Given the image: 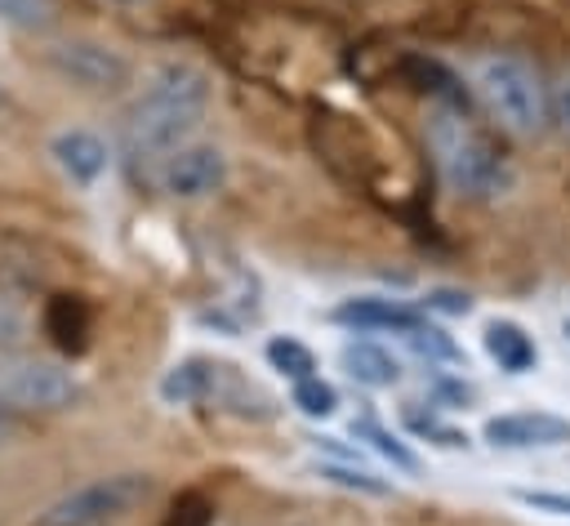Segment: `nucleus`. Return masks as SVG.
Instances as JSON below:
<instances>
[{"label": "nucleus", "instance_id": "obj_1", "mask_svg": "<svg viewBox=\"0 0 570 526\" xmlns=\"http://www.w3.org/2000/svg\"><path fill=\"white\" fill-rule=\"evenodd\" d=\"M209 103H214V76L200 62H187V58L156 62L125 116L129 156L156 165L169 152H178L183 143H191V134L209 116Z\"/></svg>", "mask_w": 570, "mask_h": 526}, {"label": "nucleus", "instance_id": "obj_2", "mask_svg": "<svg viewBox=\"0 0 570 526\" xmlns=\"http://www.w3.org/2000/svg\"><path fill=\"white\" fill-rule=\"evenodd\" d=\"M423 138L441 183L463 201H494L512 187V165L494 147V138L468 116L463 103H432L423 120Z\"/></svg>", "mask_w": 570, "mask_h": 526}, {"label": "nucleus", "instance_id": "obj_3", "mask_svg": "<svg viewBox=\"0 0 570 526\" xmlns=\"http://www.w3.org/2000/svg\"><path fill=\"white\" fill-rule=\"evenodd\" d=\"M481 111L512 138H539L548 129V80L521 53H485L468 71Z\"/></svg>", "mask_w": 570, "mask_h": 526}, {"label": "nucleus", "instance_id": "obj_4", "mask_svg": "<svg viewBox=\"0 0 570 526\" xmlns=\"http://www.w3.org/2000/svg\"><path fill=\"white\" fill-rule=\"evenodd\" d=\"M151 495V477L147 473H111V477H94L67 495H58L31 526H111L120 517H129L138 504H147Z\"/></svg>", "mask_w": 570, "mask_h": 526}, {"label": "nucleus", "instance_id": "obj_5", "mask_svg": "<svg viewBox=\"0 0 570 526\" xmlns=\"http://www.w3.org/2000/svg\"><path fill=\"white\" fill-rule=\"evenodd\" d=\"M80 397V379L58 366V361H9L0 366V401L18 415V410H67Z\"/></svg>", "mask_w": 570, "mask_h": 526}, {"label": "nucleus", "instance_id": "obj_6", "mask_svg": "<svg viewBox=\"0 0 570 526\" xmlns=\"http://www.w3.org/2000/svg\"><path fill=\"white\" fill-rule=\"evenodd\" d=\"M49 67H53L62 80H71V85H80V89H94V94L125 89L129 76H134L129 58H125L120 49L102 45V40H62V45H53V49H49Z\"/></svg>", "mask_w": 570, "mask_h": 526}, {"label": "nucleus", "instance_id": "obj_7", "mask_svg": "<svg viewBox=\"0 0 570 526\" xmlns=\"http://www.w3.org/2000/svg\"><path fill=\"white\" fill-rule=\"evenodd\" d=\"M156 183L165 196H178V201L214 196L227 183V156L214 143H183L178 152L156 160Z\"/></svg>", "mask_w": 570, "mask_h": 526}, {"label": "nucleus", "instance_id": "obj_8", "mask_svg": "<svg viewBox=\"0 0 570 526\" xmlns=\"http://www.w3.org/2000/svg\"><path fill=\"white\" fill-rule=\"evenodd\" d=\"M49 156H53L58 174H62L67 183H76V187H94V183L107 174V165H111L107 138H102L98 129H85V125L58 129V134L49 138Z\"/></svg>", "mask_w": 570, "mask_h": 526}, {"label": "nucleus", "instance_id": "obj_9", "mask_svg": "<svg viewBox=\"0 0 570 526\" xmlns=\"http://www.w3.org/2000/svg\"><path fill=\"white\" fill-rule=\"evenodd\" d=\"M485 441L490 446H508V450H525V446H561L570 441V419H557L548 410H512V415H494L485 423Z\"/></svg>", "mask_w": 570, "mask_h": 526}, {"label": "nucleus", "instance_id": "obj_10", "mask_svg": "<svg viewBox=\"0 0 570 526\" xmlns=\"http://www.w3.org/2000/svg\"><path fill=\"white\" fill-rule=\"evenodd\" d=\"M334 321L356 325V330H396V334H410V330L423 325V316L410 303H401V299H374V294L338 303L334 308Z\"/></svg>", "mask_w": 570, "mask_h": 526}, {"label": "nucleus", "instance_id": "obj_11", "mask_svg": "<svg viewBox=\"0 0 570 526\" xmlns=\"http://www.w3.org/2000/svg\"><path fill=\"white\" fill-rule=\"evenodd\" d=\"M343 366H347V374H352L356 383H365V388H392V383L401 379V361L392 357V348L370 343V339L347 343V348H343Z\"/></svg>", "mask_w": 570, "mask_h": 526}, {"label": "nucleus", "instance_id": "obj_12", "mask_svg": "<svg viewBox=\"0 0 570 526\" xmlns=\"http://www.w3.org/2000/svg\"><path fill=\"white\" fill-rule=\"evenodd\" d=\"M485 352L499 361V370L508 374H525L534 361H539V348L534 339L517 325V321H490L485 325Z\"/></svg>", "mask_w": 570, "mask_h": 526}, {"label": "nucleus", "instance_id": "obj_13", "mask_svg": "<svg viewBox=\"0 0 570 526\" xmlns=\"http://www.w3.org/2000/svg\"><path fill=\"white\" fill-rule=\"evenodd\" d=\"M352 432H356L361 441H370V446H374L383 459H392L396 468H405V473H414V468H419V459L410 455V446H401V441H396V437H392V432H387L379 419L361 415V419H352Z\"/></svg>", "mask_w": 570, "mask_h": 526}, {"label": "nucleus", "instance_id": "obj_14", "mask_svg": "<svg viewBox=\"0 0 570 526\" xmlns=\"http://www.w3.org/2000/svg\"><path fill=\"white\" fill-rule=\"evenodd\" d=\"M267 361H272V370H281L285 379H307V374H316V357H312V348L307 343H298V339H272L267 343Z\"/></svg>", "mask_w": 570, "mask_h": 526}, {"label": "nucleus", "instance_id": "obj_15", "mask_svg": "<svg viewBox=\"0 0 570 526\" xmlns=\"http://www.w3.org/2000/svg\"><path fill=\"white\" fill-rule=\"evenodd\" d=\"M53 18H58L53 0H0V22L18 31H45Z\"/></svg>", "mask_w": 570, "mask_h": 526}, {"label": "nucleus", "instance_id": "obj_16", "mask_svg": "<svg viewBox=\"0 0 570 526\" xmlns=\"http://www.w3.org/2000/svg\"><path fill=\"white\" fill-rule=\"evenodd\" d=\"M49 334L62 348H80L85 343V308L76 299H53V308H49Z\"/></svg>", "mask_w": 570, "mask_h": 526}, {"label": "nucleus", "instance_id": "obj_17", "mask_svg": "<svg viewBox=\"0 0 570 526\" xmlns=\"http://www.w3.org/2000/svg\"><path fill=\"white\" fill-rule=\"evenodd\" d=\"M294 406H298L307 419H325V415L338 410V392H334L321 374H307V379L294 383Z\"/></svg>", "mask_w": 570, "mask_h": 526}, {"label": "nucleus", "instance_id": "obj_18", "mask_svg": "<svg viewBox=\"0 0 570 526\" xmlns=\"http://www.w3.org/2000/svg\"><path fill=\"white\" fill-rule=\"evenodd\" d=\"M316 477H325L334 486H347V490H361V495H387V481L365 473V468H356V464H321Z\"/></svg>", "mask_w": 570, "mask_h": 526}, {"label": "nucleus", "instance_id": "obj_19", "mask_svg": "<svg viewBox=\"0 0 570 526\" xmlns=\"http://www.w3.org/2000/svg\"><path fill=\"white\" fill-rule=\"evenodd\" d=\"M548 125L570 138V67H561L552 80H548Z\"/></svg>", "mask_w": 570, "mask_h": 526}, {"label": "nucleus", "instance_id": "obj_20", "mask_svg": "<svg viewBox=\"0 0 570 526\" xmlns=\"http://www.w3.org/2000/svg\"><path fill=\"white\" fill-rule=\"evenodd\" d=\"M405 423H410V432H414V437H432V441H436V446H445V450L468 446V437H463L459 428L441 423L436 415H419V410H410V415H405Z\"/></svg>", "mask_w": 570, "mask_h": 526}, {"label": "nucleus", "instance_id": "obj_21", "mask_svg": "<svg viewBox=\"0 0 570 526\" xmlns=\"http://www.w3.org/2000/svg\"><path fill=\"white\" fill-rule=\"evenodd\" d=\"M521 499H525V504H534V508H552V513L570 517V499H566V495H548V490H521Z\"/></svg>", "mask_w": 570, "mask_h": 526}, {"label": "nucleus", "instance_id": "obj_22", "mask_svg": "<svg viewBox=\"0 0 570 526\" xmlns=\"http://www.w3.org/2000/svg\"><path fill=\"white\" fill-rule=\"evenodd\" d=\"M428 308H441V312H468L472 303H468V294H454V290H436V294L428 299Z\"/></svg>", "mask_w": 570, "mask_h": 526}, {"label": "nucleus", "instance_id": "obj_23", "mask_svg": "<svg viewBox=\"0 0 570 526\" xmlns=\"http://www.w3.org/2000/svg\"><path fill=\"white\" fill-rule=\"evenodd\" d=\"M169 526H205V504H196V499H191V504H187Z\"/></svg>", "mask_w": 570, "mask_h": 526}, {"label": "nucleus", "instance_id": "obj_24", "mask_svg": "<svg viewBox=\"0 0 570 526\" xmlns=\"http://www.w3.org/2000/svg\"><path fill=\"white\" fill-rule=\"evenodd\" d=\"M13 428H18V419H13V410H9L4 401H0V446H4L9 437H13Z\"/></svg>", "mask_w": 570, "mask_h": 526}, {"label": "nucleus", "instance_id": "obj_25", "mask_svg": "<svg viewBox=\"0 0 570 526\" xmlns=\"http://www.w3.org/2000/svg\"><path fill=\"white\" fill-rule=\"evenodd\" d=\"M120 4H138V0H120Z\"/></svg>", "mask_w": 570, "mask_h": 526}]
</instances>
